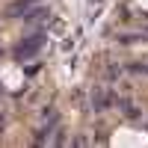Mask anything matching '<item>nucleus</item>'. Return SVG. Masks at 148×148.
I'll list each match as a JSON object with an SVG mask.
<instances>
[{
	"mask_svg": "<svg viewBox=\"0 0 148 148\" xmlns=\"http://www.w3.org/2000/svg\"><path fill=\"white\" fill-rule=\"evenodd\" d=\"M33 6H36V0H12V3L6 6V15L9 18H24Z\"/></svg>",
	"mask_w": 148,
	"mask_h": 148,
	"instance_id": "f03ea898",
	"label": "nucleus"
},
{
	"mask_svg": "<svg viewBox=\"0 0 148 148\" xmlns=\"http://www.w3.org/2000/svg\"><path fill=\"white\" fill-rule=\"evenodd\" d=\"M107 104H110V95L104 92V89H98V92H92V110H107Z\"/></svg>",
	"mask_w": 148,
	"mask_h": 148,
	"instance_id": "7ed1b4c3",
	"label": "nucleus"
},
{
	"mask_svg": "<svg viewBox=\"0 0 148 148\" xmlns=\"http://www.w3.org/2000/svg\"><path fill=\"white\" fill-rule=\"evenodd\" d=\"M121 42H125V45H133V42H139V36H121Z\"/></svg>",
	"mask_w": 148,
	"mask_h": 148,
	"instance_id": "20e7f679",
	"label": "nucleus"
},
{
	"mask_svg": "<svg viewBox=\"0 0 148 148\" xmlns=\"http://www.w3.org/2000/svg\"><path fill=\"white\" fill-rule=\"evenodd\" d=\"M42 45H45V36L42 33H33V36H27V39L15 47V56L18 59H30V56H36L42 51Z\"/></svg>",
	"mask_w": 148,
	"mask_h": 148,
	"instance_id": "f257e3e1",
	"label": "nucleus"
}]
</instances>
